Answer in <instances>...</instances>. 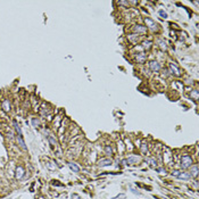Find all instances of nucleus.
Segmentation results:
<instances>
[{"label": "nucleus", "instance_id": "1", "mask_svg": "<svg viewBox=\"0 0 199 199\" xmlns=\"http://www.w3.org/2000/svg\"><path fill=\"white\" fill-rule=\"evenodd\" d=\"M192 166V158L189 155H184L181 158V167L183 169H187Z\"/></svg>", "mask_w": 199, "mask_h": 199}, {"label": "nucleus", "instance_id": "2", "mask_svg": "<svg viewBox=\"0 0 199 199\" xmlns=\"http://www.w3.org/2000/svg\"><path fill=\"white\" fill-rule=\"evenodd\" d=\"M140 159H141L140 156L131 155V156H129L125 160H124V163H125V164H138V163L140 162Z\"/></svg>", "mask_w": 199, "mask_h": 199}, {"label": "nucleus", "instance_id": "3", "mask_svg": "<svg viewBox=\"0 0 199 199\" xmlns=\"http://www.w3.org/2000/svg\"><path fill=\"white\" fill-rule=\"evenodd\" d=\"M112 159L110 158H103L98 162V165L99 167H106V166H110L112 165Z\"/></svg>", "mask_w": 199, "mask_h": 199}, {"label": "nucleus", "instance_id": "4", "mask_svg": "<svg viewBox=\"0 0 199 199\" xmlns=\"http://www.w3.org/2000/svg\"><path fill=\"white\" fill-rule=\"evenodd\" d=\"M169 69H171V73L174 74V75H176V76L181 75V72H180V69H179V67L176 66L175 64H173V63L169 64Z\"/></svg>", "mask_w": 199, "mask_h": 199}, {"label": "nucleus", "instance_id": "5", "mask_svg": "<svg viewBox=\"0 0 199 199\" xmlns=\"http://www.w3.org/2000/svg\"><path fill=\"white\" fill-rule=\"evenodd\" d=\"M25 175V169H24V167L22 166H18L16 168V174H15V176H16V179H22L23 176Z\"/></svg>", "mask_w": 199, "mask_h": 199}, {"label": "nucleus", "instance_id": "6", "mask_svg": "<svg viewBox=\"0 0 199 199\" xmlns=\"http://www.w3.org/2000/svg\"><path fill=\"white\" fill-rule=\"evenodd\" d=\"M144 21H146V24H147V25H148L153 31L157 29V24H156L151 18H149V17H146V18H144Z\"/></svg>", "mask_w": 199, "mask_h": 199}, {"label": "nucleus", "instance_id": "7", "mask_svg": "<svg viewBox=\"0 0 199 199\" xmlns=\"http://www.w3.org/2000/svg\"><path fill=\"white\" fill-rule=\"evenodd\" d=\"M149 68L153 72H158L160 69V65L157 62H150L149 63Z\"/></svg>", "mask_w": 199, "mask_h": 199}, {"label": "nucleus", "instance_id": "8", "mask_svg": "<svg viewBox=\"0 0 199 199\" xmlns=\"http://www.w3.org/2000/svg\"><path fill=\"white\" fill-rule=\"evenodd\" d=\"M180 180H183V181H188L191 179V175H190V173H188V172H181L180 174H179L178 176Z\"/></svg>", "mask_w": 199, "mask_h": 199}, {"label": "nucleus", "instance_id": "9", "mask_svg": "<svg viewBox=\"0 0 199 199\" xmlns=\"http://www.w3.org/2000/svg\"><path fill=\"white\" fill-rule=\"evenodd\" d=\"M133 30H134V32H137V33H146L147 32V28L143 26V25H135Z\"/></svg>", "mask_w": 199, "mask_h": 199}, {"label": "nucleus", "instance_id": "10", "mask_svg": "<svg viewBox=\"0 0 199 199\" xmlns=\"http://www.w3.org/2000/svg\"><path fill=\"white\" fill-rule=\"evenodd\" d=\"M1 107H3V109L5 110V112H9V110H10V101L8 100V99L4 100V101H3V105H1Z\"/></svg>", "mask_w": 199, "mask_h": 199}, {"label": "nucleus", "instance_id": "11", "mask_svg": "<svg viewBox=\"0 0 199 199\" xmlns=\"http://www.w3.org/2000/svg\"><path fill=\"white\" fill-rule=\"evenodd\" d=\"M17 140H18L19 146H21L24 150H28V147L25 146V142H24V140H23V135H17Z\"/></svg>", "mask_w": 199, "mask_h": 199}, {"label": "nucleus", "instance_id": "12", "mask_svg": "<svg viewBox=\"0 0 199 199\" xmlns=\"http://www.w3.org/2000/svg\"><path fill=\"white\" fill-rule=\"evenodd\" d=\"M191 173H190V175H191V178H196L197 175H198V165H194V166H191Z\"/></svg>", "mask_w": 199, "mask_h": 199}, {"label": "nucleus", "instance_id": "13", "mask_svg": "<svg viewBox=\"0 0 199 199\" xmlns=\"http://www.w3.org/2000/svg\"><path fill=\"white\" fill-rule=\"evenodd\" d=\"M146 58H147V56H146V54H139V55H137V62L138 63H143L144 60H146Z\"/></svg>", "mask_w": 199, "mask_h": 199}, {"label": "nucleus", "instance_id": "14", "mask_svg": "<svg viewBox=\"0 0 199 199\" xmlns=\"http://www.w3.org/2000/svg\"><path fill=\"white\" fill-rule=\"evenodd\" d=\"M68 167L73 172H76V173H78V172H80V167H79L76 164H74V163H68Z\"/></svg>", "mask_w": 199, "mask_h": 199}, {"label": "nucleus", "instance_id": "15", "mask_svg": "<svg viewBox=\"0 0 199 199\" xmlns=\"http://www.w3.org/2000/svg\"><path fill=\"white\" fill-rule=\"evenodd\" d=\"M147 163L153 167H157V162H156V159H154V158H147Z\"/></svg>", "mask_w": 199, "mask_h": 199}, {"label": "nucleus", "instance_id": "16", "mask_svg": "<svg viewBox=\"0 0 199 199\" xmlns=\"http://www.w3.org/2000/svg\"><path fill=\"white\" fill-rule=\"evenodd\" d=\"M151 44H153V42H151L150 40H147V41H144V42H143V48L148 50V49H150V48H151Z\"/></svg>", "mask_w": 199, "mask_h": 199}, {"label": "nucleus", "instance_id": "17", "mask_svg": "<svg viewBox=\"0 0 199 199\" xmlns=\"http://www.w3.org/2000/svg\"><path fill=\"white\" fill-rule=\"evenodd\" d=\"M14 125H15V129H16V131H17V135H23V134H22V130H21V126H19L18 124L16 123V122H14Z\"/></svg>", "mask_w": 199, "mask_h": 199}, {"label": "nucleus", "instance_id": "18", "mask_svg": "<svg viewBox=\"0 0 199 199\" xmlns=\"http://www.w3.org/2000/svg\"><path fill=\"white\" fill-rule=\"evenodd\" d=\"M105 153L107 154V155H109V156L113 155V149L110 148L109 146H106V147H105Z\"/></svg>", "mask_w": 199, "mask_h": 199}, {"label": "nucleus", "instance_id": "19", "mask_svg": "<svg viewBox=\"0 0 199 199\" xmlns=\"http://www.w3.org/2000/svg\"><path fill=\"white\" fill-rule=\"evenodd\" d=\"M159 46H160V48L162 49H164V50H166L167 49V46H166V43H165V41H163V40H159Z\"/></svg>", "mask_w": 199, "mask_h": 199}, {"label": "nucleus", "instance_id": "20", "mask_svg": "<svg viewBox=\"0 0 199 199\" xmlns=\"http://www.w3.org/2000/svg\"><path fill=\"white\" fill-rule=\"evenodd\" d=\"M158 14H159V16L162 17V18H167V13L164 12V10H159Z\"/></svg>", "mask_w": 199, "mask_h": 199}, {"label": "nucleus", "instance_id": "21", "mask_svg": "<svg viewBox=\"0 0 199 199\" xmlns=\"http://www.w3.org/2000/svg\"><path fill=\"white\" fill-rule=\"evenodd\" d=\"M48 140H49V142H50L51 146H55V144H56V140L54 139L51 135H49V137H48Z\"/></svg>", "mask_w": 199, "mask_h": 199}, {"label": "nucleus", "instance_id": "22", "mask_svg": "<svg viewBox=\"0 0 199 199\" xmlns=\"http://www.w3.org/2000/svg\"><path fill=\"white\" fill-rule=\"evenodd\" d=\"M141 151H142V154H146L147 151H148V148H147V144H146V143H142V146H141Z\"/></svg>", "mask_w": 199, "mask_h": 199}, {"label": "nucleus", "instance_id": "23", "mask_svg": "<svg viewBox=\"0 0 199 199\" xmlns=\"http://www.w3.org/2000/svg\"><path fill=\"white\" fill-rule=\"evenodd\" d=\"M191 97H193L194 100H197L198 99V90H194V91L191 92Z\"/></svg>", "mask_w": 199, "mask_h": 199}, {"label": "nucleus", "instance_id": "24", "mask_svg": "<svg viewBox=\"0 0 199 199\" xmlns=\"http://www.w3.org/2000/svg\"><path fill=\"white\" fill-rule=\"evenodd\" d=\"M47 166H48L49 169H55V168H56V165H54L53 162H49L48 164H47Z\"/></svg>", "mask_w": 199, "mask_h": 199}, {"label": "nucleus", "instance_id": "25", "mask_svg": "<svg viewBox=\"0 0 199 199\" xmlns=\"http://www.w3.org/2000/svg\"><path fill=\"white\" fill-rule=\"evenodd\" d=\"M113 199H125V193H119L118 196L114 197Z\"/></svg>", "mask_w": 199, "mask_h": 199}, {"label": "nucleus", "instance_id": "26", "mask_svg": "<svg viewBox=\"0 0 199 199\" xmlns=\"http://www.w3.org/2000/svg\"><path fill=\"white\" fill-rule=\"evenodd\" d=\"M32 125L34 126V128L39 126V121H38V119H32Z\"/></svg>", "mask_w": 199, "mask_h": 199}, {"label": "nucleus", "instance_id": "27", "mask_svg": "<svg viewBox=\"0 0 199 199\" xmlns=\"http://www.w3.org/2000/svg\"><path fill=\"white\" fill-rule=\"evenodd\" d=\"M181 172L180 171H178V169H175V171H173L172 172V175H174V176H176V178H178L179 176V174H180Z\"/></svg>", "mask_w": 199, "mask_h": 199}, {"label": "nucleus", "instance_id": "28", "mask_svg": "<svg viewBox=\"0 0 199 199\" xmlns=\"http://www.w3.org/2000/svg\"><path fill=\"white\" fill-rule=\"evenodd\" d=\"M71 198H72V199H81V197L79 196V194H76V193H73V194L71 196Z\"/></svg>", "mask_w": 199, "mask_h": 199}, {"label": "nucleus", "instance_id": "29", "mask_svg": "<svg viewBox=\"0 0 199 199\" xmlns=\"http://www.w3.org/2000/svg\"><path fill=\"white\" fill-rule=\"evenodd\" d=\"M130 40H131V41H132V42H135V41H137V40H138V37L133 38V37H132V34H131V35H130Z\"/></svg>", "mask_w": 199, "mask_h": 199}, {"label": "nucleus", "instance_id": "30", "mask_svg": "<svg viewBox=\"0 0 199 199\" xmlns=\"http://www.w3.org/2000/svg\"><path fill=\"white\" fill-rule=\"evenodd\" d=\"M156 171H157L158 173H165V169H163V168H156Z\"/></svg>", "mask_w": 199, "mask_h": 199}, {"label": "nucleus", "instance_id": "31", "mask_svg": "<svg viewBox=\"0 0 199 199\" xmlns=\"http://www.w3.org/2000/svg\"><path fill=\"white\" fill-rule=\"evenodd\" d=\"M132 192H133V193H137V194H140V192H139V191H137V190H134V189H132Z\"/></svg>", "mask_w": 199, "mask_h": 199}]
</instances>
